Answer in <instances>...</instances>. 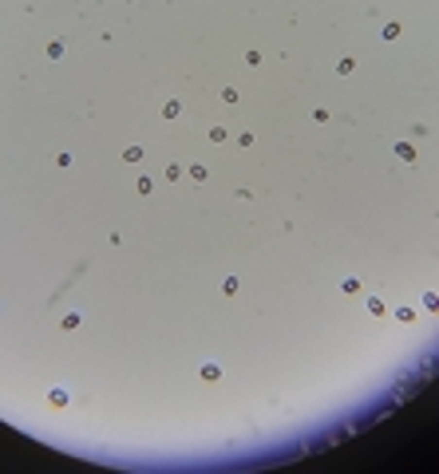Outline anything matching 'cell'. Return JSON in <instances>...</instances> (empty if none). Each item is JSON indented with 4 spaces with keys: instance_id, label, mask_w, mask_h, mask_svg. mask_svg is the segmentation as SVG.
Masks as SVG:
<instances>
[{
    "instance_id": "6da1fadb",
    "label": "cell",
    "mask_w": 439,
    "mask_h": 474,
    "mask_svg": "<svg viewBox=\"0 0 439 474\" xmlns=\"http://www.w3.org/2000/svg\"><path fill=\"white\" fill-rule=\"evenodd\" d=\"M392 151H396V158H400V162H416V146H412V142H396Z\"/></svg>"
},
{
    "instance_id": "7a4b0ae2",
    "label": "cell",
    "mask_w": 439,
    "mask_h": 474,
    "mask_svg": "<svg viewBox=\"0 0 439 474\" xmlns=\"http://www.w3.org/2000/svg\"><path fill=\"white\" fill-rule=\"evenodd\" d=\"M48 403H52V407H68V403H71V395H68L64 388H52V391H48Z\"/></svg>"
},
{
    "instance_id": "3957f363",
    "label": "cell",
    "mask_w": 439,
    "mask_h": 474,
    "mask_svg": "<svg viewBox=\"0 0 439 474\" xmlns=\"http://www.w3.org/2000/svg\"><path fill=\"white\" fill-rule=\"evenodd\" d=\"M364 308H368L372 316H384V312H388V305H384V296H368V301H364Z\"/></svg>"
},
{
    "instance_id": "277c9868",
    "label": "cell",
    "mask_w": 439,
    "mask_h": 474,
    "mask_svg": "<svg viewBox=\"0 0 439 474\" xmlns=\"http://www.w3.org/2000/svg\"><path fill=\"white\" fill-rule=\"evenodd\" d=\"M202 379H206V383H214V379H222V368L218 364H202V372H198Z\"/></svg>"
},
{
    "instance_id": "5b68a950",
    "label": "cell",
    "mask_w": 439,
    "mask_h": 474,
    "mask_svg": "<svg viewBox=\"0 0 439 474\" xmlns=\"http://www.w3.org/2000/svg\"><path fill=\"white\" fill-rule=\"evenodd\" d=\"M340 292H344V296H356V292H360V281H356V277H344V281H340Z\"/></svg>"
},
{
    "instance_id": "8992f818",
    "label": "cell",
    "mask_w": 439,
    "mask_h": 474,
    "mask_svg": "<svg viewBox=\"0 0 439 474\" xmlns=\"http://www.w3.org/2000/svg\"><path fill=\"white\" fill-rule=\"evenodd\" d=\"M352 71H356V59H352V55H344L340 64H336V75H352Z\"/></svg>"
},
{
    "instance_id": "52a82bcc",
    "label": "cell",
    "mask_w": 439,
    "mask_h": 474,
    "mask_svg": "<svg viewBox=\"0 0 439 474\" xmlns=\"http://www.w3.org/2000/svg\"><path fill=\"white\" fill-rule=\"evenodd\" d=\"M162 115H166V118H178V115H182V103H178V99H166Z\"/></svg>"
},
{
    "instance_id": "ba28073f",
    "label": "cell",
    "mask_w": 439,
    "mask_h": 474,
    "mask_svg": "<svg viewBox=\"0 0 439 474\" xmlns=\"http://www.w3.org/2000/svg\"><path fill=\"white\" fill-rule=\"evenodd\" d=\"M48 59H64V40H52L48 44Z\"/></svg>"
},
{
    "instance_id": "9c48e42d",
    "label": "cell",
    "mask_w": 439,
    "mask_h": 474,
    "mask_svg": "<svg viewBox=\"0 0 439 474\" xmlns=\"http://www.w3.org/2000/svg\"><path fill=\"white\" fill-rule=\"evenodd\" d=\"M238 288H242V281H238V277H226V281H222V292H226V296H233Z\"/></svg>"
},
{
    "instance_id": "30bf717a",
    "label": "cell",
    "mask_w": 439,
    "mask_h": 474,
    "mask_svg": "<svg viewBox=\"0 0 439 474\" xmlns=\"http://www.w3.org/2000/svg\"><path fill=\"white\" fill-rule=\"evenodd\" d=\"M210 170L206 166H202V162H190V178H194V182H202V178H206Z\"/></svg>"
},
{
    "instance_id": "8fae6325",
    "label": "cell",
    "mask_w": 439,
    "mask_h": 474,
    "mask_svg": "<svg viewBox=\"0 0 439 474\" xmlns=\"http://www.w3.org/2000/svg\"><path fill=\"white\" fill-rule=\"evenodd\" d=\"M123 158H127V162H142V146H127Z\"/></svg>"
},
{
    "instance_id": "7c38bea8",
    "label": "cell",
    "mask_w": 439,
    "mask_h": 474,
    "mask_svg": "<svg viewBox=\"0 0 439 474\" xmlns=\"http://www.w3.org/2000/svg\"><path fill=\"white\" fill-rule=\"evenodd\" d=\"M60 324H64V332H71V328H79V312H68V316L60 320Z\"/></svg>"
},
{
    "instance_id": "4fadbf2b",
    "label": "cell",
    "mask_w": 439,
    "mask_h": 474,
    "mask_svg": "<svg viewBox=\"0 0 439 474\" xmlns=\"http://www.w3.org/2000/svg\"><path fill=\"white\" fill-rule=\"evenodd\" d=\"M178 178H182V166L170 162V166H166V182H178Z\"/></svg>"
},
{
    "instance_id": "5bb4252c",
    "label": "cell",
    "mask_w": 439,
    "mask_h": 474,
    "mask_svg": "<svg viewBox=\"0 0 439 474\" xmlns=\"http://www.w3.org/2000/svg\"><path fill=\"white\" fill-rule=\"evenodd\" d=\"M384 40H400V24H384V32H380Z\"/></svg>"
},
{
    "instance_id": "9a60e30c",
    "label": "cell",
    "mask_w": 439,
    "mask_h": 474,
    "mask_svg": "<svg viewBox=\"0 0 439 474\" xmlns=\"http://www.w3.org/2000/svg\"><path fill=\"white\" fill-rule=\"evenodd\" d=\"M396 320H400V324H412L416 312H412V308H396Z\"/></svg>"
},
{
    "instance_id": "2e32d148",
    "label": "cell",
    "mask_w": 439,
    "mask_h": 474,
    "mask_svg": "<svg viewBox=\"0 0 439 474\" xmlns=\"http://www.w3.org/2000/svg\"><path fill=\"white\" fill-rule=\"evenodd\" d=\"M210 142H226V127H210Z\"/></svg>"
}]
</instances>
